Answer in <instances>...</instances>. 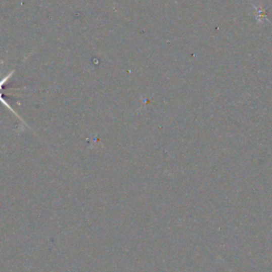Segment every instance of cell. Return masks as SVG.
I'll list each match as a JSON object with an SVG mask.
<instances>
[{"mask_svg": "<svg viewBox=\"0 0 272 272\" xmlns=\"http://www.w3.org/2000/svg\"><path fill=\"white\" fill-rule=\"evenodd\" d=\"M0 102H2V103L4 104V106H5V107L8 109V110L11 111V112H12V113L15 115V116H16V117L19 119V120H22V121H23V123H25V124H26V122L23 120V118H22V117L19 116V115L17 114V112H16V111H15V110H14V109L11 107V106H10V104L7 102V100L4 98V94H3V92H0Z\"/></svg>", "mask_w": 272, "mask_h": 272, "instance_id": "6da1fadb", "label": "cell"}]
</instances>
